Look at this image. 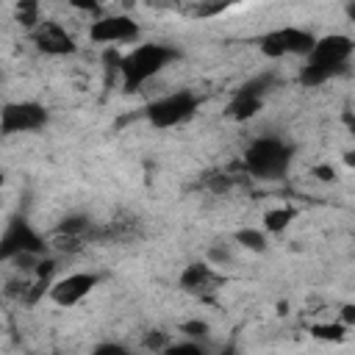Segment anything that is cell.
I'll list each match as a JSON object with an SVG mask.
<instances>
[{
	"instance_id": "cell-28",
	"label": "cell",
	"mask_w": 355,
	"mask_h": 355,
	"mask_svg": "<svg viewBox=\"0 0 355 355\" xmlns=\"http://www.w3.org/2000/svg\"><path fill=\"white\" fill-rule=\"evenodd\" d=\"M222 355H236V349H233V344H227V347H225V352H222Z\"/></svg>"
},
{
	"instance_id": "cell-26",
	"label": "cell",
	"mask_w": 355,
	"mask_h": 355,
	"mask_svg": "<svg viewBox=\"0 0 355 355\" xmlns=\"http://www.w3.org/2000/svg\"><path fill=\"white\" fill-rule=\"evenodd\" d=\"M313 175H319V180H336L333 166H313Z\"/></svg>"
},
{
	"instance_id": "cell-24",
	"label": "cell",
	"mask_w": 355,
	"mask_h": 355,
	"mask_svg": "<svg viewBox=\"0 0 355 355\" xmlns=\"http://www.w3.org/2000/svg\"><path fill=\"white\" fill-rule=\"evenodd\" d=\"M92 355H133V352L125 344H119V341H100L92 349Z\"/></svg>"
},
{
	"instance_id": "cell-9",
	"label": "cell",
	"mask_w": 355,
	"mask_h": 355,
	"mask_svg": "<svg viewBox=\"0 0 355 355\" xmlns=\"http://www.w3.org/2000/svg\"><path fill=\"white\" fill-rule=\"evenodd\" d=\"M316 42V33L297 28V25H286V28H275L269 33H263L258 39V47L266 58H283V55H308L311 47Z\"/></svg>"
},
{
	"instance_id": "cell-18",
	"label": "cell",
	"mask_w": 355,
	"mask_h": 355,
	"mask_svg": "<svg viewBox=\"0 0 355 355\" xmlns=\"http://www.w3.org/2000/svg\"><path fill=\"white\" fill-rule=\"evenodd\" d=\"M14 19L19 25H25L28 31H33L39 22H42V14H39V3H31V0H22L14 6Z\"/></svg>"
},
{
	"instance_id": "cell-7",
	"label": "cell",
	"mask_w": 355,
	"mask_h": 355,
	"mask_svg": "<svg viewBox=\"0 0 355 355\" xmlns=\"http://www.w3.org/2000/svg\"><path fill=\"white\" fill-rule=\"evenodd\" d=\"M275 86H277V75H275V72H261V75L244 80V83L233 92V97H230L225 114H227L230 119H236V122L252 119V116L263 108V100H266V94H269Z\"/></svg>"
},
{
	"instance_id": "cell-6",
	"label": "cell",
	"mask_w": 355,
	"mask_h": 355,
	"mask_svg": "<svg viewBox=\"0 0 355 355\" xmlns=\"http://www.w3.org/2000/svg\"><path fill=\"white\" fill-rule=\"evenodd\" d=\"M200 103L202 100L191 89H178V92H169L164 97L150 100L141 108V114L153 128H178L200 111Z\"/></svg>"
},
{
	"instance_id": "cell-20",
	"label": "cell",
	"mask_w": 355,
	"mask_h": 355,
	"mask_svg": "<svg viewBox=\"0 0 355 355\" xmlns=\"http://www.w3.org/2000/svg\"><path fill=\"white\" fill-rule=\"evenodd\" d=\"M161 355H211V349H208V344H205V341L183 338V341H172Z\"/></svg>"
},
{
	"instance_id": "cell-27",
	"label": "cell",
	"mask_w": 355,
	"mask_h": 355,
	"mask_svg": "<svg viewBox=\"0 0 355 355\" xmlns=\"http://www.w3.org/2000/svg\"><path fill=\"white\" fill-rule=\"evenodd\" d=\"M341 311H344V324L352 327V322H355V308H352V305H344Z\"/></svg>"
},
{
	"instance_id": "cell-22",
	"label": "cell",
	"mask_w": 355,
	"mask_h": 355,
	"mask_svg": "<svg viewBox=\"0 0 355 355\" xmlns=\"http://www.w3.org/2000/svg\"><path fill=\"white\" fill-rule=\"evenodd\" d=\"M180 333H183L186 338H191V341H208L211 327H208V322H202V319H189V322L180 324Z\"/></svg>"
},
{
	"instance_id": "cell-21",
	"label": "cell",
	"mask_w": 355,
	"mask_h": 355,
	"mask_svg": "<svg viewBox=\"0 0 355 355\" xmlns=\"http://www.w3.org/2000/svg\"><path fill=\"white\" fill-rule=\"evenodd\" d=\"M205 263H211V266H227V263H233V250H230V244H225V241H214V244L208 247V258H205Z\"/></svg>"
},
{
	"instance_id": "cell-3",
	"label": "cell",
	"mask_w": 355,
	"mask_h": 355,
	"mask_svg": "<svg viewBox=\"0 0 355 355\" xmlns=\"http://www.w3.org/2000/svg\"><path fill=\"white\" fill-rule=\"evenodd\" d=\"M294 161V144L280 136H255L241 155V169L258 180H280Z\"/></svg>"
},
{
	"instance_id": "cell-1",
	"label": "cell",
	"mask_w": 355,
	"mask_h": 355,
	"mask_svg": "<svg viewBox=\"0 0 355 355\" xmlns=\"http://www.w3.org/2000/svg\"><path fill=\"white\" fill-rule=\"evenodd\" d=\"M352 50H355V42L347 33L316 36L311 53L305 55V64L300 67V83L313 89V86H322V83L344 75L349 69Z\"/></svg>"
},
{
	"instance_id": "cell-5",
	"label": "cell",
	"mask_w": 355,
	"mask_h": 355,
	"mask_svg": "<svg viewBox=\"0 0 355 355\" xmlns=\"http://www.w3.org/2000/svg\"><path fill=\"white\" fill-rule=\"evenodd\" d=\"M22 255H47V239L25 214H11L0 233V263L17 261Z\"/></svg>"
},
{
	"instance_id": "cell-13",
	"label": "cell",
	"mask_w": 355,
	"mask_h": 355,
	"mask_svg": "<svg viewBox=\"0 0 355 355\" xmlns=\"http://www.w3.org/2000/svg\"><path fill=\"white\" fill-rule=\"evenodd\" d=\"M178 286H180V291H186L191 297L208 300V297H214L225 286V275H219L205 261H191L189 266H183V272L178 277Z\"/></svg>"
},
{
	"instance_id": "cell-25",
	"label": "cell",
	"mask_w": 355,
	"mask_h": 355,
	"mask_svg": "<svg viewBox=\"0 0 355 355\" xmlns=\"http://www.w3.org/2000/svg\"><path fill=\"white\" fill-rule=\"evenodd\" d=\"M186 11H189L191 17H214V14H222L225 6H222V3H194V6H189Z\"/></svg>"
},
{
	"instance_id": "cell-8",
	"label": "cell",
	"mask_w": 355,
	"mask_h": 355,
	"mask_svg": "<svg viewBox=\"0 0 355 355\" xmlns=\"http://www.w3.org/2000/svg\"><path fill=\"white\" fill-rule=\"evenodd\" d=\"M47 122H50V111L36 100H14L0 108V136L33 133L42 130Z\"/></svg>"
},
{
	"instance_id": "cell-2",
	"label": "cell",
	"mask_w": 355,
	"mask_h": 355,
	"mask_svg": "<svg viewBox=\"0 0 355 355\" xmlns=\"http://www.w3.org/2000/svg\"><path fill=\"white\" fill-rule=\"evenodd\" d=\"M175 61H180L178 47L166 42H141L119 58V89L125 94H133Z\"/></svg>"
},
{
	"instance_id": "cell-4",
	"label": "cell",
	"mask_w": 355,
	"mask_h": 355,
	"mask_svg": "<svg viewBox=\"0 0 355 355\" xmlns=\"http://www.w3.org/2000/svg\"><path fill=\"white\" fill-rule=\"evenodd\" d=\"M47 239V252L55 255H78L83 252L89 244H100V222H94L89 214H67Z\"/></svg>"
},
{
	"instance_id": "cell-23",
	"label": "cell",
	"mask_w": 355,
	"mask_h": 355,
	"mask_svg": "<svg viewBox=\"0 0 355 355\" xmlns=\"http://www.w3.org/2000/svg\"><path fill=\"white\" fill-rule=\"evenodd\" d=\"M169 344H172V338H169V333H164V330H150V333L144 336V347H147L150 352H155V355H161Z\"/></svg>"
},
{
	"instance_id": "cell-14",
	"label": "cell",
	"mask_w": 355,
	"mask_h": 355,
	"mask_svg": "<svg viewBox=\"0 0 355 355\" xmlns=\"http://www.w3.org/2000/svg\"><path fill=\"white\" fill-rule=\"evenodd\" d=\"M147 236V225L133 211H116L108 222H100V244H136Z\"/></svg>"
},
{
	"instance_id": "cell-16",
	"label": "cell",
	"mask_w": 355,
	"mask_h": 355,
	"mask_svg": "<svg viewBox=\"0 0 355 355\" xmlns=\"http://www.w3.org/2000/svg\"><path fill=\"white\" fill-rule=\"evenodd\" d=\"M294 219H297V211L288 208V205L269 208V211L263 214V230H266V233H283Z\"/></svg>"
},
{
	"instance_id": "cell-12",
	"label": "cell",
	"mask_w": 355,
	"mask_h": 355,
	"mask_svg": "<svg viewBox=\"0 0 355 355\" xmlns=\"http://www.w3.org/2000/svg\"><path fill=\"white\" fill-rule=\"evenodd\" d=\"M31 42L39 53L53 55V58H64V55H75L78 44L75 36L58 22V19H42L33 31H31Z\"/></svg>"
},
{
	"instance_id": "cell-19",
	"label": "cell",
	"mask_w": 355,
	"mask_h": 355,
	"mask_svg": "<svg viewBox=\"0 0 355 355\" xmlns=\"http://www.w3.org/2000/svg\"><path fill=\"white\" fill-rule=\"evenodd\" d=\"M347 324L344 322H327V324H313L311 327V336L319 338V341H344L347 338Z\"/></svg>"
},
{
	"instance_id": "cell-10",
	"label": "cell",
	"mask_w": 355,
	"mask_h": 355,
	"mask_svg": "<svg viewBox=\"0 0 355 355\" xmlns=\"http://www.w3.org/2000/svg\"><path fill=\"white\" fill-rule=\"evenodd\" d=\"M139 39H141V25L128 14H100L89 25V42L94 44L114 47V44L139 42Z\"/></svg>"
},
{
	"instance_id": "cell-17",
	"label": "cell",
	"mask_w": 355,
	"mask_h": 355,
	"mask_svg": "<svg viewBox=\"0 0 355 355\" xmlns=\"http://www.w3.org/2000/svg\"><path fill=\"white\" fill-rule=\"evenodd\" d=\"M233 241L250 252H266V233L258 227H241L233 233Z\"/></svg>"
},
{
	"instance_id": "cell-11",
	"label": "cell",
	"mask_w": 355,
	"mask_h": 355,
	"mask_svg": "<svg viewBox=\"0 0 355 355\" xmlns=\"http://www.w3.org/2000/svg\"><path fill=\"white\" fill-rule=\"evenodd\" d=\"M100 275L97 272H69L64 277H55L47 297L50 302H55L58 308H75L78 302H83L97 286H100Z\"/></svg>"
},
{
	"instance_id": "cell-15",
	"label": "cell",
	"mask_w": 355,
	"mask_h": 355,
	"mask_svg": "<svg viewBox=\"0 0 355 355\" xmlns=\"http://www.w3.org/2000/svg\"><path fill=\"white\" fill-rule=\"evenodd\" d=\"M239 183L236 175H230L227 169H208L202 178H200V186L211 194H227L233 186Z\"/></svg>"
},
{
	"instance_id": "cell-29",
	"label": "cell",
	"mask_w": 355,
	"mask_h": 355,
	"mask_svg": "<svg viewBox=\"0 0 355 355\" xmlns=\"http://www.w3.org/2000/svg\"><path fill=\"white\" fill-rule=\"evenodd\" d=\"M0 202H3V194H0Z\"/></svg>"
}]
</instances>
